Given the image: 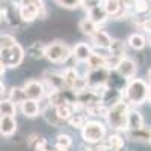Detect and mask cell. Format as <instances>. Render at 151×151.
<instances>
[{
	"instance_id": "40",
	"label": "cell",
	"mask_w": 151,
	"mask_h": 151,
	"mask_svg": "<svg viewBox=\"0 0 151 151\" xmlns=\"http://www.w3.org/2000/svg\"><path fill=\"white\" fill-rule=\"evenodd\" d=\"M5 94H6V86L2 80H0V95H5Z\"/></svg>"
},
{
	"instance_id": "20",
	"label": "cell",
	"mask_w": 151,
	"mask_h": 151,
	"mask_svg": "<svg viewBox=\"0 0 151 151\" xmlns=\"http://www.w3.org/2000/svg\"><path fill=\"white\" fill-rule=\"evenodd\" d=\"M110 41H112V36H110L106 30H103L101 27H100V29H98V30L91 36V42H92V45H94V47H97V48L107 50V47H109Z\"/></svg>"
},
{
	"instance_id": "27",
	"label": "cell",
	"mask_w": 151,
	"mask_h": 151,
	"mask_svg": "<svg viewBox=\"0 0 151 151\" xmlns=\"http://www.w3.org/2000/svg\"><path fill=\"white\" fill-rule=\"evenodd\" d=\"M44 52H45V44L41 41H35L27 47V56L35 59V60H40L44 58Z\"/></svg>"
},
{
	"instance_id": "22",
	"label": "cell",
	"mask_w": 151,
	"mask_h": 151,
	"mask_svg": "<svg viewBox=\"0 0 151 151\" xmlns=\"http://www.w3.org/2000/svg\"><path fill=\"white\" fill-rule=\"evenodd\" d=\"M125 44H127V47H130L132 50L139 52V50H144L147 47V38H145V35H142L139 32H134L127 38Z\"/></svg>"
},
{
	"instance_id": "4",
	"label": "cell",
	"mask_w": 151,
	"mask_h": 151,
	"mask_svg": "<svg viewBox=\"0 0 151 151\" xmlns=\"http://www.w3.org/2000/svg\"><path fill=\"white\" fill-rule=\"evenodd\" d=\"M18 9V15L23 23H32L36 18H45L47 9L42 0H26Z\"/></svg>"
},
{
	"instance_id": "1",
	"label": "cell",
	"mask_w": 151,
	"mask_h": 151,
	"mask_svg": "<svg viewBox=\"0 0 151 151\" xmlns=\"http://www.w3.org/2000/svg\"><path fill=\"white\" fill-rule=\"evenodd\" d=\"M122 101L133 107L142 106L150 101V82L139 77L127 80L122 89Z\"/></svg>"
},
{
	"instance_id": "23",
	"label": "cell",
	"mask_w": 151,
	"mask_h": 151,
	"mask_svg": "<svg viewBox=\"0 0 151 151\" xmlns=\"http://www.w3.org/2000/svg\"><path fill=\"white\" fill-rule=\"evenodd\" d=\"M100 5H101V8L104 9V12L107 14L109 18H116L118 14L121 12V3H119V0H101Z\"/></svg>"
},
{
	"instance_id": "16",
	"label": "cell",
	"mask_w": 151,
	"mask_h": 151,
	"mask_svg": "<svg viewBox=\"0 0 151 151\" xmlns=\"http://www.w3.org/2000/svg\"><path fill=\"white\" fill-rule=\"evenodd\" d=\"M107 52H109V56H113L116 59H122L127 56V44H125L124 40H113L107 47Z\"/></svg>"
},
{
	"instance_id": "14",
	"label": "cell",
	"mask_w": 151,
	"mask_h": 151,
	"mask_svg": "<svg viewBox=\"0 0 151 151\" xmlns=\"http://www.w3.org/2000/svg\"><path fill=\"white\" fill-rule=\"evenodd\" d=\"M125 136L133 142H141V144H150V127L142 125L141 129L136 130H125Z\"/></svg>"
},
{
	"instance_id": "29",
	"label": "cell",
	"mask_w": 151,
	"mask_h": 151,
	"mask_svg": "<svg viewBox=\"0 0 151 151\" xmlns=\"http://www.w3.org/2000/svg\"><path fill=\"white\" fill-rule=\"evenodd\" d=\"M53 109H55L56 116H58V118H59L62 122H67V121L70 119V116L74 113L71 103H64V104H59V106H56V107H53Z\"/></svg>"
},
{
	"instance_id": "36",
	"label": "cell",
	"mask_w": 151,
	"mask_h": 151,
	"mask_svg": "<svg viewBox=\"0 0 151 151\" xmlns=\"http://www.w3.org/2000/svg\"><path fill=\"white\" fill-rule=\"evenodd\" d=\"M55 2L64 9H77V8H80V0H55Z\"/></svg>"
},
{
	"instance_id": "28",
	"label": "cell",
	"mask_w": 151,
	"mask_h": 151,
	"mask_svg": "<svg viewBox=\"0 0 151 151\" xmlns=\"http://www.w3.org/2000/svg\"><path fill=\"white\" fill-rule=\"evenodd\" d=\"M98 29H100V27L97 26V24H95L91 18H88V17H85L83 20L79 21V30H80L83 35L89 36V38H91Z\"/></svg>"
},
{
	"instance_id": "21",
	"label": "cell",
	"mask_w": 151,
	"mask_h": 151,
	"mask_svg": "<svg viewBox=\"0 0 151 151\" xmlns=\"http://www.w3.org/2000/svg\"><path fill=\"white\" fill-rule=\"evenodd\" d=\"M88 18H91L98 27H101L103 24H106V21L109 20V17L104 12V9L101 8V5H97V6H94V8H91L89 11H88Z\"/></svg>"
},
{
	"instance_id": "26",
	"label": "cell",
	"mask_w": 151,
	"mask_h": 151,
	"mask_svg": "<svg viewBox=\"0 0 151 151\" xmlns=\"http://www.w3.org/2000/svg\"><path fill=\"white\" fill-rule=\"evenodd\" d=\"M83 113H86L88 116H94V118H104L107 113V107L103 103H97V104L86 106L83 109Z\"/></svg>"
},
{
	"instance_id": "43",
	"label": "cell",
	"mask_w": 151,
	"mask_h": 151,
	"mask_svg": "<svg viewBox=\"0 0 151 151\" xmlns=\"http://www.w3.org/2000/svg\"><path fill=\"white\" fill-rule=\"evenodd\" d=\"M0 2H6V0H0Z\"/></svg>"
},
{
	"instance_id": "12",
	"label": "cell",
	"mask_w": 151,
	"mask_h": 151,
	"mask_svg": "<svg viewBox=\"0 0 151 151\" xmlns=\"http://www.w3.org/2000/svg\"><path fill=\"white\" fill-rule=\"evenodd\" d=\"M24 142L27 144L30 151H45L48 148L47 139L44 136H41L40 133H30V134H27V137L24 139Z\"/></svg>"
},
{
	"instance_id": "39",
	"label": "cell",
	"mask_w": 151,
	"mask_h": 151,
	"mask_svg": "<svg viewBox=\"0 0 151 151\" xmlns=\"http://www.w3.org/2000/svg\"><path fill=\"white\" fill-rule=\"evenodd\" d=\"M6 70H8V68L5 67V64H3L2 60H0V77H2V76H3L5 73H6Z\"/></svg>"
},
{
	"instance_id": "24",
	"label": "cell",
	"mask_w": 151,
	"mask_h": 151,
	"mask_svg": "<svg viewBox=\"0 0 151 151\" xmlns=\"http://www.w3.org/2000/svg\"><path fill=\"white\" fill-rule=\"evenodd\" d=\"M6 94H8L6 98L9 100L11 103H14L15 106H20L24 100H26V94H24L21 86H12L9 91H6Z\"/></svg>"
},
{
	"instance_id": "11",
	"label": "cell",
	"mask_w": 151,
	"mask_h": 151,
	"mask_svg": "<svg viewBox=\"0 0 151 151\" xmlns=\"http://www.w3.org/2000/svg\"><path fill=\"white\" fill-rule=\"evenodd\" d=\"M92 45L88 44V42H77L73 48H71V59H74L76 62H79V64H85L92 55Z\"/></svg>"
},
{
	"instance_id": "42",
	"label": "cell",
	"mask_w": 151,
	"mask_h": 151,
	"mask_svg": "<svg viewBox=\"0 0 151 151\" xmlns=\"http://www.w3.org/2000/svg\"><path fill=\"white\" fill-rule=\"evenodd\" d=\"M113 151H121V150H113Z\"/></svg>"
},
{
	"instance_id": "8",
	"label": "cell",
	"mask_w": 151,
	"mask_h": 151,
	"mask_svg": "<svg viewBox=\"0 0 151 151\" xmlns=\"http://www.w3.org/2000/svg\"><path fill=\"white\" fill-rule=\"evenodd\" d=\"M21 88L26 94V98L35 100V101H40L47 94V88L42 83V80H26Z\"/></svg>"
},
{
	"instance_id": "5",
	"label": "cell",
	"mask_w": 151,
	"mask_h": 151,
	"mask_svg": "<svg viewBox=\"0 0 151 151\" xmlns=\"http://www.w3.org/2000/svg\"><path fill=\"white\" fill-rule=\"evenodd\" d=\"M44 58L52 64H65L71 58V48L64 41H53L50 44H45Z\"/></svg>"
},
{
	"instance_id": "34",
	"label": "cell",
	"mask_w": 151,
	"mask_h": 151,
	"mask_svg": "<svg viewBox=\"0 0 151 151\" xmlns=\"http://www.w3.org/2000/svg\"><path fill=\"white\" fill-rule=\"evenodd\" d=\"M41 113H42V116L45 118V121H47L50 125H52V127H59V125L62 124V121L56 116V113H55V109H53V107L48 106V107L44 109Z\"/></svg>"
},
{
	"instance_id": "7",
	"label": "cell",
	"mask_w": 151,
	"mask_h": 151,
	"mask_svg": "<svg viewBox=\"0 0 151 151\" xmlns=\"http://www.w3.org/2000/svg\"><path fill=\"white\" fill-rule=\"evenodd\" d=\"M83 77H85V82H86V88H100V86H106L107 77H109V70H106V68L88 70Z\"/></svg>"
},
{
	"instance_id": "25",
	"label": "cell",
	"mask_w": 151,
	"mask_h": 151,
	"mask_svg": "<svg viewBox=\"0 0 151 151\" xmlns=\"http://www.w3.org/2000/svg\"><path fill=\"white\" fill-rule=\"evenodd\" d=\"M88 70H94V68H106V55H100L92 52V55L88 58V60L85 62ZM107 70V68H106Z\"/></svg>"
},
{
	"instance_id": "15",
	"label": "cell",
	"mask_w": 151,
	"mask_h": 151,
	"mask_svg": "<svg viewBox=\"0 0 151 151\" xmlns=\"http://www.w3.org/2000/svg\"><path fill=\"white\" fill-rule=\"evenodd\" d=\"M142 125H145L144 116L139 109L136 107H130L127 112V130H136L141 129Z\"/></svg>"
},
{
	"instance_id": "33",
	"label": "cell",
	"mask_w": 151,
	"mask_h": 151,
	"mask_svg": "<svg viewBox=\"0 0 151 151\" xmlns=\"http://www.w3.org/2000/svg\"><path fill=\"white\" fill-rule=\"evenodd\" d=\"M132 21H133V26L137 27L139 30L150 32V17H147V15H132Z\"/></svg>"
},
{
	"instance_id": "37",
	"label": "cell",
	"mask_w": 151,
	"mask_h": 151,
	"mask_svg": "<svg viewBox=\"0 0 151 151\" xmlns=\"http://www.w3.org/2000/svg\"><path fill=\"white\" fill-rule=\"evenodd\" d=\"M15 42H17V40L12 35H9V33L0 35V50L6 48V47H11L12 44H15Z\"/></svg>"
},
{
	"instance_id": "31",
	"label": "cell",
	"mask_w": 151,
	"mask_h": 151,
	"mask_svg": "<svg viewBox=\"0 0 151 151\" xmlns=\"http://www.w3.org/2000/svg\"><path fill=\"white\" fill-rule=\"evenodd\" d=\"M73 145V137L68 133H59L56 136V141H55V148L56 150H65L68 151Z\"/></svg>"
},
{
	"instance_id": "38",
	"label": "cell",
	"mask_w": 151,
	"mask_h": 151,
	"mask_svg": "<svg viewBox=\"0 0 151 151\" xmlns=\"http://www.w3.org/2000/svg\"><path fill=\"white\" fill-rule=\"evenodd\" d=\"M100 2H101V0H80V6L85 8L86 11H89L91 8L100 5Z\"/></svg>"
},
{
	"instance_id": "9",
	"label": "cell",
	"mask_w": 151,
	"mask_h": 151,
	"mask_svg": "<svg viewBox=\"0 0 151 151\" xmlns=\"http://www.w3.org/2000/svg\"><path fill=\"white\" fill-rule=\"evenodd\" d=\"M115 71L121 76L124 80H130L133 77H136V73H137V62L129 56H125L122 59L118 60V64L115 67Z\"/></svg>"
},
{
	"instance_id": "6",
	"label": "cell",
	"mask_w": 151,
	"mask_h": 151,
	"mask_svg": "<svg viewBox=\"0 0 151 151\" xmlns=\"http://www.w3.org/2000/svg\"><path fill=\"white\" fill-rule=\"evenodd\" d=\"M0 60L5 64L6 68H18L24 60V48L15 42L11 47L0 50Z\"/></svg>"
},
{
	"instance_id": "13",
	"label": "cell",
	"mask_w": 151,
	"mask_h": 151,
	"mask_svg": "<svg viewBox=\"0 0 151 151\" xmlns=\"http://www.w3.org/2000/svg\"><path fill=\"white\" fill-rule=\"evenodd\" d=\"M17 119L15 116H0V134L11 137L17 133Z\"/></svg>"
},
{
	"instance_id": "41",
	"label": "cell",
	"mask_w": 151,
	"mask_h": 151,
	"mask_svg": "<svg viewBox=\"0 0 151 151\" xmlns=\"http://www.w3.org/2000/svg\"><path fill=\"white\" fill-rule=\"evenodd\" d=\"M133 2H150V0H133Z\"/></svg>"
},
{
	"instance_id": "32",
	"label": "cell",
	"mask_w": 151,
	"mask_h": 151,
	"mask_svg": "<svg viewBox=\"0 0 151 151\" xmlns=\"http://www.w3.org/2000/svg\"><path fill=\"white\" fill-rule=\"evenodd\" d=\"M86 121H88V118L85 116V113L80 112V113H73V115L70 116V119H68L67 122L70 124V127H71V129H74V130H80L83 125H85Z\"/></svg>"
},
{
	"instance_id": "18",
	"label": "cell",
	"mask_w": 151,
	"mask_h": 151,
	"mask_svg": "<svg viewBox=\"0 0 151 151\" xmlns=\"http://www.w3.org/2000/svg\"><path fill=\"white\" fill-rule=\"evenodd\" d=\"M20 110H21V113L26 118H36V116L41 115V110H40V104H38V101L30 100V98H26L20 104Z\"/></svg>"
},
{
	"instance_id": "35",
	"label": "cell",
	"mask_w": 151,
	"mask_h": 151,
	"mask_svg": "<svg viewBox=\"0 0 151 151\" xmlns=\"http://www.w3.org/2000/svg\"><path fill=\"white\" fill-rule=\"evenodd\" d=\"M150 12V2H134L133 15H147Z\"/></svg>"
},
{
	"instance_id": "10",
	"label": "cell",
	"mask_w": 151,
	"mask_h": 151,
	"mask_svg": "<svg viewBox=\"0 0 151 151\" xmlns=\"http://www.w3.org/2000/svg\"><path fill=\"white\" fill-rule=\"evenodd\" d=\"M42 83L45 85V88L48 86L47 91H62L67 88L60 73H56V71H44L42 73Z\"/></svg>"
},
{
	"instance_id": "30",
	"label": "cell",
	"mask_w": 151,
	"mask_h": 151,
	"mask_svg": "<svg viewBox=\"0 0 151 151\" xmlns=\"http://www.w3.org/2000/svg\"><path fill=\"white\" fill-rule=\"evenodd\" d=\"M17 106L11 103L8 98H0V116H15Z\"/></svg>"
},
{
	"instance_id": "19",
	"label": "cell",
	"mask_w": 151,
	"mask_h": 151,
	"mask_svg": "<svg viewBox=\"0 0 151 151\" xmlns=\"http://www.w3.org/2000/svg\"><path fill=\"white\" fill-rule=\"evenodd\" d=\"M100 100H101V103L106 107H110L112 104H115V103H118V101L122 100V91H118V89H113V88L106 86V89L103 91Z\"/></svg>"
},
{
	"instance_id": "3",
	"label": "cell",
	"mask_w": 151,
	"mask_h": 151,
	"mask_svg": "<svg viewBox=\"0 0 151 151\" xmlns=\"http://www.w3.org/2000/svg\"><path fill=\"white\" fill-rule=\"evenodd\" d=\"M80 132H82V139L86 144H91V145L101 144L104 141V137L107 136L106 125L101 121H97V119L86 121L85 125L80 129Z\"/></svg>"
},
{
	"instance_id": "17",
	"label": "cell",
	"mask_w": 151,
	"mask_h": 151,
	"mask_svg": "<svg viewBox=\"0 0 151 151\" xmlns=\"http://www.w3.org/2000/svg\"><path fill=\"white\" fill-rule=\"evenodd\" d=\"M103 144L106 145L107 151H113V150H122L125 145V137L119 133V132H113L112 134L106 136Z\"/></svg>"
},
{
	"instance_id": "2",
	"label": "cell",
	"mask_w": 151,
	"mask_h": 151,
	"mask_svg": "<svg viewBox=\"0 0 151 151\" xmlns=\"http://www.w3.org/2000/svg\"><path fill=\"white\" fill-rule=\"evenodd\" d=\"M130 106L125 101H118L115 104H112L110 107H107V113H106V122L107 125L113 130V132H125L127 130V112H129Z\"/></svg>"
}]
</instances>
